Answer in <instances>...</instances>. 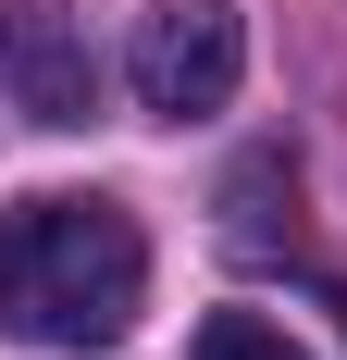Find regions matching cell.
I'll return each mask as SVG.
<instances>
[{"label":"cell","instance_id":"3957f363","mask_svg":"<svg viewBox=\"0 0 347 360\" xmlns=\"http://www.w3.org/2000/svg\"><path fill=\"white\" fill-rule=\"evenodd\" d=\"M13 112L25 124H87L100 112V63L63 13H13Z\"/></svg>","mask_w":347,"mask_h":360},{"label":"cell","instance_id":"52a82bcc","mask_svg":"<svg viewBox=\"0 0 347 360\" xmlns=\"http://www.w3.org/2000/svg\"><path fill=\"white\" fill-rule=\"evenodd\" d=\"M335 323H347V286H335Z\"/></svg>","mask_w":347,"mask_h":360},{"label":"cell","instance_id":"7a4b0ae2","mask_svg":"<svg viewBox=\"0 0 347 360\" xmlns=\"http://www.w3.org/2000/svg\"><path fill=\"white\" fill-rule=\"evenodd\" d=\"M236 75H248V13L236 0H149L137 37H124V87H137V112H162V124L223 112Z\"/></svg>","mask_w":347,"mask_h":360},{"label":"cell","instance_id":"6da1fadb","mask_svg":"<svg viewBox=\"0 0 347 360\" xmlns=\"http://www.w3.org/2000/svg\"><path fill=\"white\" fill-rule=\"evenodd\" d=\"M149 311V236L112 199H13L0 212V335L25 348H124Z\"/></svg>","mask_w":347,"mask_h":360},{"label":"cell","instance_id":"5b68a950","mask_svg":"<svg viewBox=\"0 0 347 360\" xmlns=\"http://www.w3.org/2000/svg\"><path fill=\"white\" fill-rule=\"evenodd\" d=\"M186 360H310V348H298L285 323H261V311H211V323H199V348H186Z\"/></svg>","mask_w":347,"mask_h":360},{"label":"cell","instance_id":"277c9868","mask_svg":"<svg viewBox=\"0 0 347 360\" xmlns=\"http://www.w3.org/2000/svg\"><path fill=\"white\" fill-rule=\"evenodd\" d=\"M273 199H298V174H285V149H261V162L223 186V212H236V249H273Z\"/></svg>","mask_w":347,"mask_h":360},{"label":"cell","instance_id":"8992f818","mask_svg":"<svg viewBox=\"0 0 347 360\" xmlns=\"http://www.w3.org/2000/svg\"><path fill=\"white\" fill-rule=\"evenodd\" d=\"M0 100H13V25H0Z\"/></svg>","mask_w":347,"mask_h":360}]
</instances>
